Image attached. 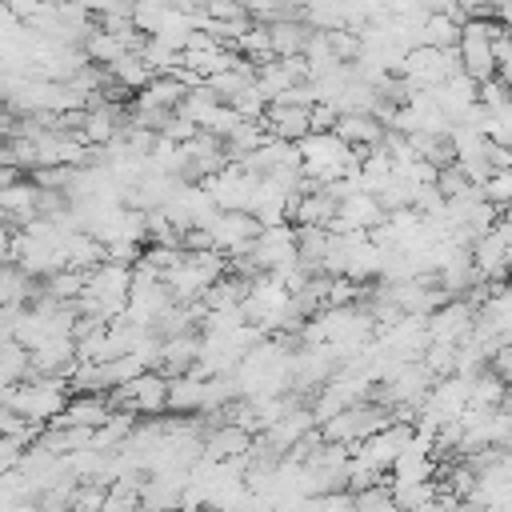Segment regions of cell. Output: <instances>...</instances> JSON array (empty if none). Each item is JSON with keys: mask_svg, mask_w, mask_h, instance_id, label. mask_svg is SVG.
Wrapping results in <instances>:
<instances>
[{"mask_svg": "<svg viewBox=\"0 0 512 512\" xmlns=\"http://www.w3.org/2000/svg\"><path fill=\"white\" fill-rule=\"evenodd\" d=\"M460 68V56L456 48H432V44H416L404 64H400V76L412 84V88H436L444 84L452 72Z\"/></svg>", "mask_w": 512, "mask_h": 512, "instance_id": "6da1fadb", "label": "cell"}, {"mask_svg": "<svg viewBox=\"0 0 512 512\" xmlns=\"http://www.w3.org/2000/svg\"><path fill=\"white\" fill-rule=\"evenodd\" d=\"M476 324V312L468 300H448L444 308H436L428 316V336L432 340H448V344H460Z\"/></svg>", "mask_w": 512, "mask_h": 512, "instance_id": "7a4b0ae2", "label": "cell"}, {"mask_svg": "<svg viewBox=\"0 0 512 512\" xmlns=\"http://www.w3.org/2000/svg\"><path fill=\"white\" fill-rule=\"evenodd\" d=\"M124 396L132 400V408L156 412L160 404H168V384H164V380H156V376H148V372H140V376H132V380H128V392H124Z\"/></svg>", "mask_w": 512, "mask_h": 512, "instance_id": "3957f363", "label": "cell"}, {"mask_svg": "<svg viewBox=\"0 0 512 512\" xmlns=\"http://www.w3.org/2000/svg\"><path fill=\"white\" fill-rule=\"evenodd\" d=\"M420 44H432V48H456V44H460V20L428 12V20H424V28H420Z\"/></svg>", "mask_w": 512, "mask_h": 512, "instance_id": "277c9868", "label": "cell"}, {"mask_svg": "<svg viewBox=\"0 0 512 512\" xmlns=\"http://www.w3.org/2000/svg\"><path fill=\"white\" fill-rule=\"evenodd\" d=\"M268 36H272V52H280V56H300L312 40V32H304L300 24H288V20H276L268 28Z\"/></svg>", "mask_w": 512, "mask_h": 512, "instance_id": "5b68a950", "label": "cell"}, {"mask_svg": "<svg viewBox=\"0 0 512 512\" xmlns=\"http://www.w3.org/2000/svg\"><path fill=\"white\" fill-rule=\"evenodd\" d=\"M484 200L496 208V212H508L512 208V168H496L484 184H480Z\"/></svg>", "mask_w": 512, "mask_h": 512, "instance_id": "8992f818", "label": "cell"}, {"mask_svg": "<svg viewBox=\"0 0 512 512\" xmlns=\"http://www.w3.org/2000/svg\"><path fill=\"white\" fill-rule=\"evenodd\" d=\"M424 8L436 12V16H452V20H460V24L468 20L464 8H460V0H424Z\"/></svg>", "mask_w": 512, "mask_h": 512, "instance_id": "52a82bcc", "label": "cell"}]
</instances>
